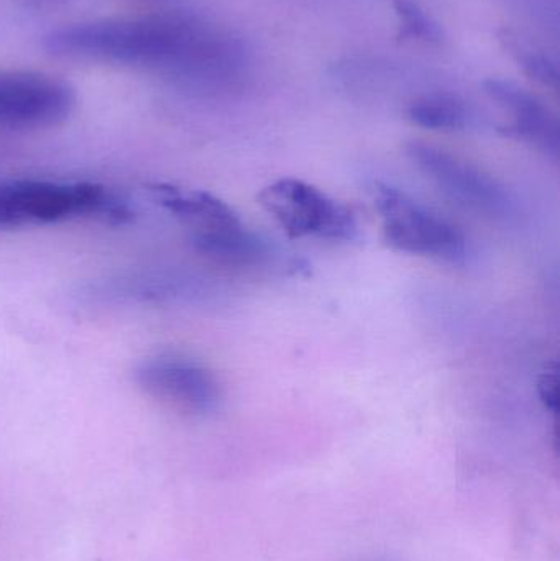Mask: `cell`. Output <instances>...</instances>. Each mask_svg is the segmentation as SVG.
I'll return each instance as SVG.
<instances>
[{"instance_id":"3957f363","label":"cell","mask_w":560,"mask_h":561,"mask_svg":"<svg viewBox=\"0 0 560 561\" xmlns=\"http://www.w3.org/2000/svg\"><path fill=\"white\" fill-rule=\"evenodd\" d=\"M375 209L385 242L395 252L462 265L469 243L456 224L391 184L374 183Z\"/></svg>"},{"instance_id":"8992f818","label":"cell","mask_w":560,"mask_h":561,"mask_svg":"<svg viewBox=\"0 0 560 561\" xmlns=\"http://www.w3.org/2000/svg\"><path fill=\"white\" fill-rule=\"evenodd\" d=\"M75 91L43 72H0V128H43L66 121Z\"/></svg>"},{"instance_id":"9c48e42d","label":"cell","mask_w":560,"mask_h":561,"mask_svg":"<svg viewBox=\"0 0 560 561\" xmlns=\"http://www.w3.org/2000/svg\"><path fill=\"white\" fill-rule=\"evenodd\" d=\"M88 296L108 304L167 306L190 302L196 297L204 296V289L201 280L183 273L155 270L102 280L88 290Z\"/></svg>"},{"instance_id":"30bf717a","label":"cell","mask_w":560,"mask_h":561,"mask_svg":"<svg viewBox=\"0 0 560 561\" xmlns=\"http://www.w3.org/2000/svg\"><path fill=\"white\" fill-rule=\"evenodd\" d=\"M150 191L155 203L186 224L191 233L209 232L243 224L229 204L207 191L187 190L167 183L153 184Z\"/></svg>"},{"instance_id":"52a82bcc","label":"cell","mask_w":560,"mask_h":561,"mask_svg":"<svg viewBox=\"0 0 560 561\" xmlns=\"http://www.w3.org/2000/svg\"><path fill=\"white\" fill-rule=\"evenodd\" d=\"M137 382L148 394L190 414H210L222 399V389L214 373L203 363L183 355L147 359L137 369Z\"/></svg>"},{"instance_id":"6da1fadb","label":"cell","mask_w":560,"mask_h":561,"mask_svg":"<svg viewBox=\"0 0 560 561\" xmlns=\"http://www.w3.org/2000/svg\"><path fill=\"white\" fill-rule=\"evenodd\" d=\"M46 48L58 56L117 62L157 72L201 92L226 91L242 75L239 39L196 19L125 16L53 30Z\"/></svg>"},{"instance_id":"7c38bea8","label":"cell","mask_w":560,"mask_h":561,"mask_svg":"<svg viewBox=\"0 0 560 561\" xmlns=\"http://www.w3.org/2000/svg\"><path fill=\"white\" fill-rule=\"evenodd\" d=\"M408 118L426 130L459 131L469 124V111L456 95L434 94L414 101L408 108Z\"/></svg>"},{"instance_id":"5bb4252c","label":"cell","mask_w":560,"mask_h":561,"mask_svg":"<svg viewBox=\"0 0 560 561\" xmlns=\"http://www.w3.org/2000/svg\"><path fill=\"white\" fill-rule=\"evenodd\" d=\"M522 66L525 68L526 75L535 81L541 82L548 88H559L558 66L546 56L538 55V53H526L523 55Z\"/></svg>"},{"instance_id":"7a4b0ae2","label":"cell","mask_w":560,"mask_h":561,"mask_svg":"<svg viewBox=\"0 0 560 561\" xmlns=\"http://www.w3.org/2000/svg\"><path fill=\"white\" fill-rule=\"evenodd\" d=\"M72 219L122 224L134 219L127 201L95 183L20 180L0 184V230Z\"/></svg>"},{"instance_id":"5b68a950","label":"cell","mask_w":560,"mask_h":561,"mask_svg":"<svg viewBox=\"0 0 560 561\" xmlns=\"http://www.w3.org/2000/svg\"><path fill=\"white\" fill-rule=\"evenodd\" d=\"M404 151L424 176L457 203L496 219H506L515 210L508 190L464 158L423 141H410Z\"/></svg>"},{"instance_id":"9a60e30c","label":"cell","mask_w":560,"mask_h":561,"mask_svg":"<svg viewBox=\"0 0 560 561\" xmlns=\"http://www.w3.org/2000/svg\"><path fill=\"white\" fill-rule=\"evenodd\" d=\"M538 389L539 401L545 405L546 411L558 414L559 411V379H558V365L549 363L545 366L538 376L536 382Z\"/></svg>"},{"instance_id":"4fadbf2b","label":"cell","mask_w":560,"mask_h":561,"mask_svg":"<svg viewBox=\"0 0 560 561\" xmlns=\"http://www.w3.org/2000/svg\"><path fill=\"white\" fill-rule=\"evenodd\" d=\"M395 10L400 16L404 26V35L413 36V38L423 39L431 45H439L446 38V32L439 22L431 19L420 3L414 0H395Z\"/></svg>"},{"instance_id":"ba28073f","label":"cell","mask_w":560,"mask_h":561,"mask_svg":"<svg viewBox=\"0 0 560 561\" xmlns=\"http://www.w3.org/2000/svg\"><path fill=\"white\" fill-rule=\"evenodd\" d=\"M483 91L512 114V122L500 127V134L558 157L559 121L538 95L516 82L499 78L487 79Z\"/></svg>"},{"instance_id":"8fae6325","label":"cell","mask_w":560,"mask_h":561,"mask_svg":"<svg viewBox=\"0 0 560 561\" xmlns=\"http://www.w3.org/2000/svg\"><path fill=\"white\" fill-rule=\"evenodd\" d=\"M191 245L204 259L227 268H260L273 256L268 243L252 232L245 224L191 233Z\"/></svg>"},{"instance_id":"277c9868","label":"cell","mask_w":560,"mask_h":561,"mask_svg":"<svg viewBox=\"0 0 560 561\" xmlns=\"http://www.w3.org/2000/svg\"><path fill=\"white\" fill-rule=\"evenodd\" d=\"M256 201L289 239L351 242L357 237L355 214L306 181L296 178L273 181L260 191Z\"/></svg>"}]
</instances>
